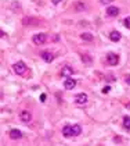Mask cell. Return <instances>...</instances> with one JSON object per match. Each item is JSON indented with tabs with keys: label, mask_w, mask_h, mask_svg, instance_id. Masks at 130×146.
<instances>
[{
	"label": "cell",
	"mask_w": 130,
	"mask_h": 146,
	"mask_svg": "<svg viewBox=\"0 0 130 146\" xmlns=\"http://www.w3.org/2000/svg\"><path fill=\"white\" fill-rule=\"evenodd\" d=\"M14 71H15V74H18V75H22V74H25V71H26V66H25V63L24 61H18V63H15L14 66Z\"/></svg>",
	"instance_id": "1"
},
{
	"label": "cell",
	"mask_w": 130,
	"mask_h": 146,
	"mask_svg": "<svg viewBox=\"0 0 130 146\" xmlns=\"http://www.w3.org/2000/svg\"><path fill=\"white\" fill-rule=\"evenodd\" d=\"M46 34H36L35 36H33V43L35 45H43L44 42H46Z\"/></svg>",
	"instance_id": "2"
},
{
	"label": "cell",
	"mask_w": 130,
	"mask_h": 146,
	"mask_svg": "<svg viewBox=\"0 0 130 146\" xmlns=\"http://www.w3.org/2000/svg\"><path fill=\"white\" fill-rule=\"evenodd\" d=\"M107 61L111 66H116L119 63V56H116L115 53H108L107 54Z\"/></svg>",
	"instance_id": "3"
},
{
	"label": "cell",
	"mask_w": 130,
	"mask_h": 146,
	"mask_svg": "<svg viewBox=\"0 0 130 146\" xmlns=\"http://www.w3.org/2000/svg\"><path fill=\"white\" fill-rule=\"evenodd\" d=\"M75 102L77 104H85L87 102V95L86 93H77L75 96Z\"/></svg>",
	"instance_id": "4"
},
{
	"label": "cell",
	"mask_w": 130,
	"mask_h": 146,
	"mask_svg": "<svg viewBox=\"0 0 130 146\" xmlns=\"http://www.w3.org/2000/svg\"><path fill=\"white\" fill-rule=\"evenodd\" d=\"M20 118H21L24 123H29V121H31V118H32L31 111H28V110H24V111H21V113H20Z\"/></svg>",
	"instance_id": "5"
},
{
	"label": "cell",
	"mask_w": 130,
	"mask_h": 146,
	"mask_svg": "<svg viewBox=\"0 0 130 146\" xmlns=\"http://www.w3.org/2000/svg\"><path fill=\"white\" fill-rule=\"evenodd\" d=\"M119 9L118 7H114V6H111L107 9V15L108 17H116V15H119Z\"/></svg>",
	"instance_id": "6"
},
{
	"label": "cell",
	"mask_w": 130,
	"mask_h": 146,
	"mask_svg": "<svg viewBox=\"0 0 130 146\" xmlns=\"http://www.w3.org/2000/svg\"><path fill=\"white\" fill-rule=\"evenodd\" d=\"M75 85H76V81L74 78H66L65 79V82H64L65 89H74Z\"/></svg>",
	"instance_id": "7"
},
{
	"label": "cell",
	"mask_w": 130,
	"mask_h": 146,
	"mask_svg": "<svg viewBox=\"0 0 130 146\" xmlns=\"http://www.w3.org/2000/svg\"><path fill=\"white\" fill-rule=\"evenodd\" d=\"M40 56H42V58H43L46 63H51V61H53V58H54L53 53H50V52H43Z\"/></svg>",
	"instance_id": "8"
},
{
	"label": "cell",
	"mask_w": 130,
	"mask_h": 146,
	"mask_svg": "<svg viewBox=\"0 0 130 146\" xmlns=\"http://www.w3.org/2000/svg\"><path fill=\"white\" fill-rule=\"evenodd\" d=\"M62 135H64L65 138L72 136L74 135V132H72V125H65L64 128H62Z\"/></svg>",
	"instance_id": "9"
},
{
	"label": "cell",
	"mask_w": 130,
	"mask_h": 146,
	"mask_svg": "<svg viewBox=\"0 0 130 146\" xmlns=\"http://www.w3.org/2000/svg\"><path fill=\"white\" fill-rule=\"evenodd\" d=\"M9 135H10L11 139H20L22 136V132L20 129H11L10 132H9Z\"/></svg>",
	"instance_id": "10"
},
{
	"label": "cell",
	"mask_w": 130,
	"mask_h": 146,
	"mask_svg": "<svg viewBox=\"0 0 130 146\" xmlns=\"http://www.w3.org/2000/svg\"><path fill=\"white\" fill-rule=\"evenodd\" d=\"M109 38H111L112 42H119V39L122 38V35H120L118 31H112V32L109 34Z\"/></svg>",
	"instance_id": "11"
},
{
	"label": "cell",
	"mask_w": 130,
	"mask_h": 146,
	"mask_svg": "<svg viewBox=\"0 0 130 146\" xmlns=\"http://www.w3.org/2000/svg\"><path fill=\"white\" fill-rule=\"evenodd\" d=\"M61 72H62L64 77H71V75L74 74V70H72V67H69V66H65Z\"/></svg>",
	"instance_id": "12"
},
{
	"label": "cell",
	"mask_w": 130,
	"mask_h": 146,
	"mask_svg": "<svg viewBox=\"0 0 130 146\" xmlns=\"http://www.w3.org/2000/svg\"><path fill=\"white\" fill-rule=\"evenodd\" d=\"M123 127H125L127 131H130V115H126V117L123 118Z\"/></svg>",
	"instance_id": "13"
},
{
	"label": "cell",
	"mask_w": 130,
	"mask_h": 146,
	"mask_svg": "<svg viewBox=\"0 0 130 146\" xmlns=\"http://www.w3.org/2000/svg\"><path fill=\"white\" fill-rule=\"evenodd\" d=\"M72 132H74V135H79L80 132H82V128H80V125H79V124L72 125Z\"/></svg>",
	"instance_id": "14"
},
{
	"label": "cell",
	"mask_w": 130,
	"mask_h": 146,
	"mask_svg": "<svg viewBox=\"0 0 130 146\" xmlns=\"http://www.w3.org/2000/svg\"><path fill=\"white\" fill-rule=\"evenodd\" d=\"M80 38H82L83 40H91V39H93V36H91L90 34H82L80 35Z\"/></svg>",
	"instance_id": "15"
},
{
	"label": "cell",
	"mask_w": 130,
	"mask_h": 146,
	"mask_svg": "<svg viewBox=\"0 0 130 146\" xmlns=\"http://www.w3.org/2000/svg\"><path fill=\"white\" fill-rule=\"evenodd\" d=\"M123 24H125V27H126L127 29H130V17H126L125 21H123Z\"/></svg>",
	"instance_id": "16"
},
{
	"label": "cell",
	"mask_w": 130,
	"mask_h": 146,
	"mask_svg": "<svg viewBox=\"0 0 130 146\" xmlns=\"http://www.w3.org/2000/svg\"><path fill=\"white\" fill-rule=\"evenodd\" d=\"M82 60L85 61V63H87V64H91V58L87 56H82Z\"/></svg>",
	"instance_id": "17"
},
{
	"label": "cell",
	"mask_w": 130,
	"mask_h": 146,
	"mask_svg": "<svg viewBox=\"0 0 130 146\" xmlns=\"http://www.w3.org/2000/svg\"><path fill=\"white\" fill-rule=\"evenodd\" d=\"M109 90H111V88H109V86H104V88H102V93H108Z\"/></svg>",
	"instance_id": "18"
},
{
	"label": "cell",
	"mask_w": 130,
	"mask_h": 146,
	"mask_svg": "<svg viewBox=\"0 0 130 146\" xmlns=\"http://www.w3.org/2000/svg\"><path fill=\"white\" fill-rule=\"evenodd\" d=\"M46 98H47V96H46L44 93H42V95H40V102H46Z\"/></svg>",
	"instance_id": "19"
},
{
	"label": "cell",
	"mask_w": 130,
	"mask_h": 146,
	"mask_svg": "<svg viewBox=\"0 0 130 146\" xmlns=\"http://www.w3.org/2000/svg\"><path fill=\"white\" fill-rule=\"evenodd\" d=\"M111 1H112V0H101L102 4H108V3H111Z\"/></svg>",
	"instance_id": "20"
},
{
	"label": "cell",
	"mask_w": 130,
	"mask_h": 146,
	"mask_svg": "<svg viewBox=\"0 0 130 146\" xmlns=\"http://www.w3.org/2000/svg\"><path fill=\"white\" fill-rule=\"evenodd\" d=\"M60 1H61V0H51V3H53V4H58Z\"/></svg>",
	"instance_id": "21"
},
{
	"label": "cell",
	"mask_w": 130,
	"mask_h": 146,
	"mask_svg": "<svg viewBox=\"0 0 130 146\" xmlns=\"http://www.w3.org/2000/svg\"><path fill=\"white\" fill-rule=\"evenodd\" d=\"M126 82L130 85V75H127V77H126Z\"/></svg>",
	"instance_id": "22"
}]
</instances>
